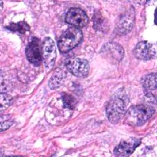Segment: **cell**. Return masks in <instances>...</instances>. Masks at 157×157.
Masks as SVG:
<instances>
[{
	"label": "cell",
	"instance_id": "6da1fadb",
	"mask_svg": "<svg viewBox=\"0 0 157 157\" xmlns=\"http://www.w3.org/2000/svg\"><path fill=\"white\" fill-rule=\"evenodd\" d=\"M155 109L147 104L131 107L124 113L125 122L133 126H139L145 123L154 114Z\"/></svg>",
	"mask_w": 157,
	"mask_h": 157
},
{
	"label": "cell",
	"instance_id": "7a4b0ae2",
	"mask_svg": "<svg viewBox=\"0 0 157 157\" xmlns=\"http://www.w3.org/2000/svg\"><path fill=\"white\" fill-rule=\"evenodd\" d=\"M83 39L82 31L78 28H67L59 37L58 46L61 53H67L77 47Z\"/></svg>",
	"mask_w": 157,
	"mask_h": 157
},
{
	"label": "cell",
	"instance_id": "3957f363",
	"mask_svg": "<svg viewBox=\"0 0 157 157\" xmlns=\"http://www.w3.org/2000/svg\"><path fill=\"white\" fill-rule=\"evenodd\" d=\"M126 104L121 98L110 99L106 106V115L109 121L112 124L118 123L124 115Z\"/></svg>",
	"mask_w": 157,
	"mask_h": 157
},
{
	"label": "cell",
	"instance_id": "277c9868",
	"mask_svg": "<svg viewBox=\"0 0 157 157\" xmlns=\"http://www.w3.org/2000/svg\"><path fill=\"white\" fill-rule=\"evenodd\" d=\"M65 65L69 72L76 77H83L89 73V63L85 59L70 58L66 61Z\"/></svg>",
	"mask_w": 157,
	"mask_h": 157
},
{
	"label": "cell",
	"instance_id": "5b68a950",
	"mask_svg": "<svg viewBox=\"0 0 157 157\" xmlns=\"http://www.w3.org/2000/svg\"><path fill=\"white\" fill-rule=\"evenodd\" d=\"M42 55L47 69H50L54 66L56 58L55 42L50 37H46L42 45Z\"/></svg>",
	"mask_w": 157,
	"mask_h": 157
},
{
	"label": "cell",
	"instance_id": "8992f818",
	"mask_svg": "<svg viewBox=\"0 0 157 157\" xmlns=\"http://www.w3.org/2000/svg\"><path fill=\"white\" fill-rule=\"evenodd\" d=\"M156 45L147 41L139 42L134 49V55L140 60H150L156 58Z\"/></svg>",
	"mask_w": 157,
	"mask_h": 157
},
{
	"label": "cell",
	"instance_id": "52a82bcc",
	"mask_svg": "<svg viewBox=\"0 0 157 157\" xmlns=\"http://www.w3.org/2000/svg\"><path fill=\"white\" fill-rule=\"evenodd\" d=\"M26 56L28 60L34 66L40 65L42 61V47L40 41L36 37H33L26 48Z\"/></svg>",
	"mask_w": 157,
	"mask_h": 157
},
{
	"label": "cell",
	"instance_id": "ba28073f",
	"mask_svg": "<svg viewBox=\"0 0 157 157\" xmlns=\"http://www.w3.org/2000/svg\"><path fill=\"white\" fill-rule=\"evenodd\" d=\"M66 21L76 28H83L88 23V17L86 13L81 9L71 8L66 16Z\"/></svg>",
	"mask_w": 157,
	"mask_h": 157
},
{
	"label": "cell",
	"instance_id": "9c48e42d",
	"mask_svg": "<svg viewBox=\"0 0 157 157\" xmlns=\"http://www.w3.org/2000/svg\"><path fill=\"white\" fill-rule=\"evenodd\" d=\"M140 143V139L136 137H129L120 142L115 148L113 153L117 156H130Z\"/></svg>",
	"mask_w": 157,
	"mask_h": 157
},
{
	"label": "cell",
	"instance_id": "30bf717a",
	"mask_svg": "<svg viewBox=\"0 0 157 157\" xmlns=\"http://www.w3.org/2000/svg\"><path fill=\"white\" fill-rule=\"evenodd\" d=\"M134 19V15L133 10H129L123 14L117 25L116 31L117 33L122 35L130 32L133 27Z\"/></svg>",
	"mask_w": 157,
	"mask_h": 157
},
{
	"label": "cell",
	"instance_id": "8fae6325",
	"mask_svg": "<svg viewBox=\"0 0 157 157\" xmlns=\"http://www.w3.org/2000/svg\"><path fill=\"white\" fill-rule=\"evenodd\" d=\"M103 52L107 54L111 59H113L117 61H120L124 56V50L121 46L119 44L111 42L105 44L102 49Z\"/></svg>",
	"mask_w": 157,
	"mask_h": 157
},
{
	"label": "cell",
	"instance_id": "7c38bea8",
	"mask_svg": "<svg viewBox=\"0 0 157 157\" xmlns=\"http://www.w3.org/2000/svg\"><path fill=\"white\" fill-rule=\"evenodd\" d=\"M141 83L146 95L148 97H152V91L156 90V73H151L143 77Z\"/></svg>",
	"mask_w": 157,
	"mask_h": 157
},
{
	"label": "cell",
	"instance_id": "4fadbf2b",
	"mask_svg": "<svg viewBox=\"0 0 157 157\" xmlns=\"http://www.w3.org/2000/svg\"><path fill=\"white\" fill-rule=\"evenodd\" d=\"M66 77V72L62 69H57L48 81V86L51 90L59 87Z\"/></svg>",
	"mask_w": 157,
	"mask_h": 157
},
{
	"label": "cell",
	"instance_id": "5bb4252c",
	"mask_svg": "<svg viewBox=\"0 0 157 157\" xmlns=\"http://www.w3.org/2000/svg\"><path fill=\"white\" fill-rule=\"evenodd\" d=\"M6 28L9 30L15 32H18L21 34L25 33L26 31H29L30 29L29 26L25 21H20L16 23H12L9 24Z\"/></svg>",
	"mask_w": 157,
	"mask_h": 157
},
{
	"label": "cell",
	"instance_id": "9a60e30c",
	"mask_svg": "<svg viewBox=\"0 0 157 157\" xmlns=\"http://www.w3.org/2000/svg\"><path fill=\"white\" fill-rule=\"evenodd\" d=\"M62 99L64 106L69 109H74L77 104V99L73 96L66 93L62 94Z\"/></svg>",
	"mask_w": 157,
	"mask_h": 157
},
{
	"label": "cell",
	"instance_id": "2e32d148",
	"mask_svg": "<svg viewBox=\"0 0 157 157\" xmlns=\"http://www.w3.org/2000/svg\"><path fill=\"white\" fill-rule=\"evenodd\" d=\"M12 98L10 96L6 94H3L1 93V111L4 109H6L7 106L9 105L10 103L11 102Z\"/></svg>",
	"mask_w": 157,
	"mask_h": 157
},
{
	"label": "cell",
	"instance_id": "e0dca14e",
	"mask_svg": "<svg viewBox=\"0 0 157 157\" xmlns=\"http://www.w3.org/2000/svg\"><path fill=\"white\" fill-rule=\"evenodd\" d=\"M9 118V117L5 116V118H4L2 115L1 116V132L4 130L7 129L13 124V121Z\"/></svg>",
	"mask_w": 157,
	"mask_h": 157
},
{
	"label": "cell",
	"instance_id": "ac0fdd59",
	"mask_svg": "<svg viewBox=\"0 0 157 157\" xmlns=\"http://www.w3.org/2000/svg\"><path fill=\"white\" fill-rule=\"evenodd\" d=\"M94 21V27L96 29H103V25L104 24V21L103 20V18L100 15V14L95 15Z\"/></svg>",
	"mask_w": 157,
	"mask_h": 157
}]
</instances>
